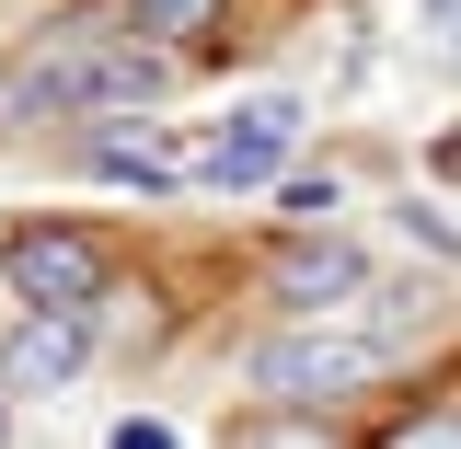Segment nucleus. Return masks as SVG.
I'll return each mask as SVG.
<instances>
[{"mask_svg": "<svg viewBox=\"0 0 461 449\" xmlns=\"http://www.w3.org/2000/svg\"><path fill=\"white\" fill-rule=\"evenodd\" d=\"M162 93V58L139 35H104V23H47L35 47L0 58V115L35 127V115H93V104H150Z\"/></svg>", "mask_w": 461, "mask_h": 449, "instance_id": "nucleus-1", "label": "nucleus"}, {"mask_svg": "<svg viewBox=\"0 0 461 449\" xmlns=\"http://www.w3.org/2000/svg\"><path fill=\"white\" fill-rule=\"evenodd\" d=\"M0 277H12V300L23 311H93L104 300V277H115V254L93 242V230H69V220H23L12 242H0Z\"/></svg>", "mask_w": 461, "mask_h": 449, "instance_id": "nucleus-2", "label": "nucleus"}, {"mask_svg": "<svg viewBox=\"0 0 461 449\" xmlns=\"http://www.w3.org/2000/svg\"><path fill=\"white\" fill-rule=\"evenodd\" d=\"M393 357H381V335H335V323H300V335H266L254 346V381L288 403H335V392H369Z\"/></svg>", "mask_w": 461, "mask_h": 449, "instance_id": "nucleus-3", "label": "nucleus"}, {"mask_svg": "<svg viewBox=\"0 0 461 449\" xmlns=\"http://www.w3.org/2000/svg\"><path fill=\"white\" fill-rule=\"evenodd\" d=\"M288 150H300V93H254L242 115L208 127V173H196V184H266Z\"/></svg>", "mask_w": 461, "mask_h": 449, "instance_id": "nucleus-4", "label": "nucleus"}, {"mask_svg": "<svg viewBox=\"0 0 461 449\" xmlns=\"http://www.w3.org/2000/svg\"><path fill=\"white\" fill-rule=\"evenodd\" d=\"M357 288H369V265L346 254L335 230H323V242H288V254H277V300H288V311H312V323H323V311H346Z\"/></svg>", "mask_w": 461, "mask_h": 449, "instance_id": "nucleus-5", "label": "nucleus"}, {"mask_svg": "<svg viewBox=\"0 0 461 449\" xmlns=\"http://www.w3.org/2000/svg\"><path fill=\"white\" fill-rule=\"evenodd\" d=\"M81 369V323L69 311H23V335L0 346V392H58Z\"/></svg>", "mask_w": 461, "mask_h": 449, "instance_id": "nucleus-6", "label": "nucleus"}, {"mask_svg": "<svg viewBox=\"0 0 461 449\" xmlns=\"http://www.w3.org/2000/svg\"><path fill=\"white\" fill-rule=\"evenodd\" d=\"M381 449H461V403H427V415H403Z\"/></svg>", "mask_w": 461, "mask_h": 449, "instance_id": "nucleus-7", "label": "nucleus"}, {"mask_svg": "<svg viewBox=\"0 0 461 449\" xmlns=\"http://www.w3.org/2000/svg\"><path fill=\"white\" fill-rule=\"evenodd\" d=\"M242 449H335V438H323L312 415H254V427H242Z\"/></svg>", "mask_w": 461, "mask_h": 449, "instance_id": "nucleus-8", "label": "nucleus"}, {"mask_svg": "<svg viewBox=\"0 0 461 449\" xmlns=\"http://www.w3.org/2000/svg\"><path fill=\"white\" fill-rule=\"evenodd\" d=\"M127 23H150V35H196L208 0H127Z\"/></svg>", "mask_w": 461, "mask_h": 449, "instance_id": "nucleus-9", "label": "nucleus"}, {"mask_svg": "<svg viewBox=\"0 0 461 449\" xmlns=\"http://www.w3.org/2000/svg\"><path fill=\"white\" fill-rule=\"evenodd\" d=\"M115 449H173V427H150V415H127V427H115Z\"/></svg>", "mask_w": 461, "mask_h": 449, "instance_id": "nucleus-10", "label": "nucleus"}, {"mask_svg": "<svg viewBox=\"0 0 461 449\" xmlns=\"http://www.w3.org/2000/svg\"><path fill=\"white\" fill-rule=\"evenodd\" d=\"M427 23H438V35H461V0H427Z\"/></svg>", "mask_w": 461, "mask_h": 449, "instance_id": "nucleus-11", "label": "nucleus"}]
</instances>
